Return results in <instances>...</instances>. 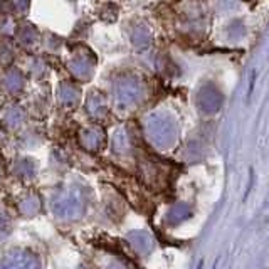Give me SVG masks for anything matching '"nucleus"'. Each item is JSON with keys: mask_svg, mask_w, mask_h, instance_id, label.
Returning a JSON list of instances; mask_svg holds the SVG:
<instances>
[{"mask_svg": "<svg viewBox=\"0 0 269 269\" xmlns=\"http://www.w3.org/2000/svg\"><path fill=\"white\" fill-rule=\"evenodd\" d=\"M77 88L74 86H61V91H59V96H61V101L64 103V105H73L74 101L77 100Z\"/></svg>", "mask_w": 269, "mask_h": 269, "instance_id": "f257e3e1", "label": "nucleus"}]
</instances>
